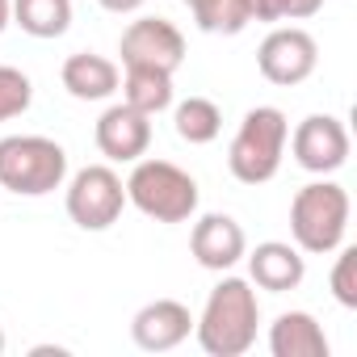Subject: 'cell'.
I'll return each instance as SVG.
<instances>
[{
	"label": "cell",
	"mask_w": 357,
	"mask_h": 357,
	"mask_svg": "<svg viewBox=\"0 0 357 357\" xmlns=\"http://www.w3.org/2000/svg\"><path fill=\"white\" fill-rule=\"evenodd\" d=\"M122 68H160V72H176L185 63V34L176 30L168 17H139L122 30L118 43Z\"/></svg>",
	"instance_id": "cell-8"
},
{
	"label": "cell",
	"mask_w": 357,
	"mask_h": 357,
	"mask_svg": "<svg viewBox=\"0 0 357 357\" xmlns=\"http://www.w3.org/2000/svg\"><path fill=\"white\" fill-rule=\"evenodd\" d=\"M34 101V84L22 68H9V63H0V122H13L30 109Z\"/></svg>",
	"instance_id": "cell-20"
},
{
	"label": "cell",
	"mask_w": 357,
	"mask_h": 357,
	"mask_svg": "<svg viewBox=\"0 0 357 357\" xmlns=\"http://www.w3.org/2000/svg\"><path fill=\"white\" fill-rule=\"evenodd\" d=\"M248 257V278L252 286L269 290V294H286V290H298L303 278H307V261L294 244H282V240H265L257 244Z\"/></svg>",
	"instance_id": "cell-13"
},
{
	"label": "cell",
	"mask_w": 357,
	"mask_h": 357,
	"mask_svg": "<svg viewBox=\"0 0 357 357\" xmlns=\"http://www.w3.org/2000/svg\"><path fill=\"white\" fill-rule=\"evenodd\" d=\"M349 194L344 185L336 181H311L294 194L290 202V236H294V248L298 252H311V257H328L344 244V231H349Z\"/></svg>",
	"instance_id": "cell-3"
},
{
	"label": "cell",
	"mask_w": 357,
	"mask_h": 357,
	"mask_svg": "<svg viewBox=\"0 0 357 357\" xmlns=\"http://www.w3.org/2000/svg\"><path fill=\"white\" fill-rule=\"evenodd\" d=\"M257 324H261V303L252 282L223 278L206 294V307L194 319V336L211 357H240L257 344Z\"/></svg>",
	"instance_id": "cell-1"
},
{
	"label": "cell",
	"mask_w": 357,
	"mask_h": 357,
	"mask_svg": "<svg viewBox=\"0 0 357 357\" xmlns=\"http://www.w3.org/2000/svg\"><path fill=\"white\" fill-rule=\"evenodd\" d=\"M328 286H332V298H336L344 311L357 307V248H344V244L336 248V265H332Z\"/></svg>",
	"instance_id": "cell-21"
},
{
	"label": "cell",
	"mask_w": 357,
	"mask_h": 357,
	"mask_svg": "<svg viewBox=\"0 0 357 357\" xmlns=\"http://www.w3.org/2000/svg\"><path fill=\"white\" fill-rule=\"evenodd\" d=\"M0 353H5V332H0Z\"/></svg>",
	"instance_id": "cell-26"
},
{
	"label": "cell",
	"mask_w": 357,
	"mask_h": 357,
	"mask_svg": "<svg viewBox=\"0 0 357 357\" xmlns=\"http://www.w3.org/2000/svg\"><path fill=\"white\" fill-rule=\"evenodd\" d=\"M244 5H248L252 22H278V5H273V0H244Z\"/></svg>",
	"instance_id": "cell-23"
},
{
	"label": "cell",
	"mask_w": 357,
	"mask_h": 357,
	"mask_svg": "<svg viewBox=\"0 0 357 357\" xmlns=\"http://www.w3.org/2000/svg\"><path fill=\"white\" fill-rule=\"evenodd\" d=\"M269 353L273 357H328L324 324L311 311H282L269 324Z\"/></svg>",
	"instance_id": "cell-15"
},
{
	"label": "cell",
	"mask_w": 357,
	"mask_h": 357,
	"mask_svg": "<svg viewBox=\"0 0 357 357\" xmlns=\"http://www.w3.org/2000/svg\"><path fill=\"white\" fill-rule=\"evenodd\" d=\"M181 5H190V0H181Z\"/></svg>",
	"instance_id": "cell-27"
},
{
	"label": "cell",
	"mask_w": 357,
	"mask_h": 357,
	"mask_svg": "<svg viewBox=\"0 0 357 357\" xmlns=\"http://www.w3.org/2000/svg\"><path fill=\"white\" fill-rule=\"evenodd\" d=\"M97 5L105 13H135V9H143V0H97Z\"/></svg>",
	"instance_id": "cell-24"
},
{
	"label": "cell",
	"mask_w": 357,
	"mask_h": 357,
	"mask_svg": "<svg viewBox=\"0 0 357 357\" xmlns=\"http://www.w3.org/2000/svg\"><path fill=\"white\" fill-rule=\"evenodd\" d=\"M190 13L206 34H240L252 26L244 0H190Z\"/></svg>",
	"instance_id": "cell-19"
},
{
	"label": "cell",
	"mask_w": 357,
	"mask_h": 357,
	"mask_svg": "<svg viewBox=\"0 0 357 357\" xmlns=\"http://www.w3.org/2000/svg\"><path fill=\"white\" fill-rule=\"evenodd\" d=\"M190 332H194V315L176 298H155V303L139 307L135 319H130V336L147 353H168L181 340H190Z\"/></svg>",
	"instance_id": "cell-12"
},
{
	"label": "cell",
	"mask_w": 357,
	"mask_h": 357,
	"mask_svg": "<svg viewBox=\"0 0 357 357\" xmlns=\"http://www.w3.org/2000/svg\"><path fill=\"white\" fill-rule=\"evenodd\" d=\"M126 211V181L109 164H89L68 181V219L80 231H109Z\"/></svg>",
	"instance_id": "cell-6"
},
{
	"label": "cell",
	"mask_w": 357,
	"mask_h": 357,
	"mask_svg": "<svg viewBox=\"0 0 357 357\" xmlns=\"http://www.w3.org/2000/svg\"><path fill=\"white\" fill-rule=\"evenodd\" d=\"M286 139H290V122L278 105H257L244 114L231 147H227V168L236 181L244 185H265L278 176L282 155H286Z\"/></svg>",
	"instance_id": "cell-4"
},
{
	"label": "cell",
	"mask_w": 357,
	"mask_h": 357,
	"mask_svg": "<svg viewBox=\"0 0 357 357\" xmlns=\"http://www.w3.org/2000/svg\"><path fill=\"white\" fill-rule=\"evenodd\" d=\"M118 89H122V101L147 118H155L172 105V72H160V68H126Z\"/></svg>",
	"instance_id": "cell-16"
},
{
	"label": "cell",
	"mask_w": 357,
	"mask_h": 357,
	"mask_svg": "<svg viewBox=\"0 0 357 357\" xmlns=\"http://www.w3.org/2000/svg\"><path fill=\"white\" fill-rule=\"evenodd\" d=\"M190 252L202 269L211 273H227L244 261L248 252V236L231 215H202L190 231Z\"/></svg>",
	"instance_id": "cell-11"
},
{
	"label": "cell",
	"mask_w": 357,
	"mask_h": 357,
	"mask_svg": "<svg viewBox=\"0 0 357 357\" xmlns=\"http://www.w3.org/2000/svg\"><path fill=\"white\" fill-rule=\"evenodd\" d=\"M290 151H294V164L315 172V176H328L336 168H344L349 160V130L340 118L332 114H311L294 126V135L286 139Z\"/></svg>",
	"instance_id": "cell-9"
},
{
	"label": "cell",
	"mask_w": 357,
	"mask_h": 357,
	"mask_svg": "<svg viewBox=\"0 0 357 357\" xmlns=\"http://www.w3.org/2000/svg\"><path fill=\"white\" fill-rule=\"evenodd\" d=\"M9 22H13V0H0V34H5Z\"/></svg>",
	"instance_id": "cell-25"
},
{
	"label": "cell",
	"mask_w": 357,
	"mask_h": 357,
	"mask_svg": "<svg viewBox=\"0 0 357 357\" xmlns=\"http://www.w3.org/2000/svg\"><path fill=\"white\" fill-rule=\"evenodd\" d=\"M68 181V151L47 135L0 139V190L17 198H47Z\"/></svg>",
	"instance_id": "cell-2"
},
{
	"label": "cell",
	"mask_w": 357,
	"mask_h": 357,
	"mask_svg": "<svg viewBox=\"0 0 357 357\" xmlns=\"http://www.w3.org/2000/svg\"><path fill=\"white\" fill-rule=\"evenodd\" d=\"M59 80H63V89H68L76 101H105V97H114V93H118L122 72H118V63H114V59H105V55L76 51V55H68V59H63Z\"/></svg>",
	"instance_id": "cell-14"
},
{
	"label": "cell",
	"mask_w": 357,
	"mask_h": 357,
	"mask_svg": "<svg viewBox=\"0 0 357 357\" xmlns=\"http://www.w3.org/2000/svg\"><path fill=\"white\" fill-rule=\"evenodd\" d=\"M126 202L155 223H185L198 211V181L172 160H135L126 176Z\"/></svg>",
	"instance_id": "cell-5"
},
{
	"label": "cell",
	"mask_w": 357,
	"mask_h": 357,
	"mask_svg": "<svg viewBox=\"0 0 357 357\" xmlns=\"http://www.w3.org/2000/svg\"><path fill=\"white\" fill-rule=\"evenodd\" d=\"M13 22L30 38H63L72 26V0H13Z\"/></svg>",
	"instance_id": "cell-17"
},
{
	"label": "cell",
	"mask_w": 357,
	"mask_h": 357,
	"mask_svg": "<svg viewBox=\"0 0 357 357\" xmlns=\"http://www.w3.org/2000/svg\"><path fill=\"white\" fill-rule=\"evenodd\" d=\"M319 63V47L303 26H278L265 34V43L257 47V68L269 84L278 89H294L303 84Z\"/></svg>",
	"instance_id": "cell-7"
},
{
	"label": "cell",
	"mask_w": 357,
	"mask_h": 357,
	"mask_svg": "<svg viewBox=\"0 0 357 357\" xmlns=\"http://www.w3.org/2000/svg\"><path fill=\"white\" fill-rule=\"evenodd\" d=\"M278 5V22H307L324 9V0H273Z\"/></svg>",
	"instance_id": "cell-22"
},
{
	"label": "cell",
	"mask_w": 357,
	"mask_h": 357,
	"mask_svg": "<svg viewBox=\"0 0 357 357\" xmlns=\"http://www.w3.org/2000/svg\"><path fill=\"white\" fill-rule=\"evenodd\" d=\"M172 122H176V135H181L190 147H202V143H215V139H219V130H223V109H219L211 97H190V101L176 105Z\"/></svg>",
	"instance_id": "cell-18"
},
{
	"label": "cell",
	"mask_w": 357,
	"mask_h": 357,
	"mask_svg": "<svg viewBox=\"0 0 357 357\" xmlns=\"http://www.w3.org/2000/svg\"><path fill=\"white\" fill-rule=\"evenodd\" d=\"M93 139H97V151H101L105 160H114V164H135V160H143L147 147H151V118L139 114L135 105L118 101V105H109V109L97 118Z\"/></svg>",
	"instance_id": "cell-10"
}]
</instances>
